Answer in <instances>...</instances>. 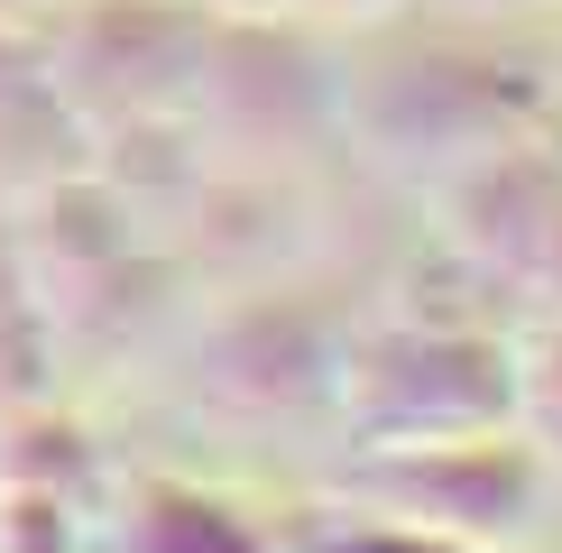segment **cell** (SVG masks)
I'll use <instances>...</instances> for the list:
<instances>
[{
	"mask_svg": "<svg viewBox=\"0 0 562 553\" xmlns=\"http://www.w3.org/2000/svg\"><path fill=\"white\" fill-rule=\"evenodd\" d=\"M138 553H259L231 526V507H213V498H184V489H157L148 507H138V535H130Z\"/></svg>",
	"mask_w": 562,
	"mask_h": 553,
	"instance_id": "obj_1",
	"label": "cell"
},
{
	"mask_svg": "<svg viewBox=\"0 0 562 553\" xmlns=\"http://www.w3.org/2000/svg\"><path fill=\"white\" fill-rule=\"evenodd\" d=\"M341 553H442V544H425V535H369V544H341Z\"/></svg>",
	"mask_w": 562,
	"mask_h": 553,
	"instance_id": "obj_2",
	"label": "cell"
}]
</instances>
